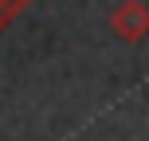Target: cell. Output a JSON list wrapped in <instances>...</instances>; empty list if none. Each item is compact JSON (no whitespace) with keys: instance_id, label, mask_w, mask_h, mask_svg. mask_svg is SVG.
<instances>
[{"instance_id":"1","label":"cell","mask_w":149,"mask_h":141,"mask_svg":"<svg viewBox=\"0 0 149 141\" xmlns=\"http://www.w3.org/2000/svg\"><path fill=\"white\" fill-rule=\"evenodd\" d=\"M110 31L122 43H145L149 39V4L145 0H122L110 12Z\"/></svg>"},{"instance_id":"2","label":"cell","mask_w":149,"mask_h":141,"mask_svg":"<svg viewBox=\"0 0 149 141\" xmlns=\"http://www.w3.org/2000/svg\"><path fill=\"white\" fill-rule=\"evenodd\" d=\"M28 4H31V0H0V31H4V28H8V24H12Z\"/></svg>"}]
</instances>
